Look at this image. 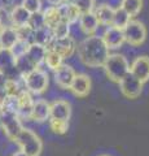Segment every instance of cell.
Wrapping results in <instances>:
<instances>
[{
    "label": "cell",
    "instance_id": "7",
    "mask_svg": "<svg viewBox=\"0 0 149 156\" xmlns=\"http://www.w3.org/2000/svg\"><path fill=\"white\" fill-rule=\"evenodd\" d=\"M118 85H119L121 94L124 98H127V99H137L141 95L143 86H144V83H141L139 80H136L130 72L122 78Z\"/></svg>",
    "mask_w": 149,
    "mask_h": 156
},
{
    "label": "cell",
    "instance_id": "4",
    "mask_svg": "<svg viewBox=\"0 0 149 156\" xmlns=\"http://www.w3.org/2000/svg\"><path fill=\"white\" fill-rule=\"evenodd\" d=\"M22 152L27 156H39L43 151V142L34 130L23 128L14 140Z\"/></svg>",
    "mask_w": 149,
    "mask_h": 156
},
{
    "label": "cell",
    "instance_id": "36",
    "mask_svg": "<svg viewBox=\"0 0 149 156\" xmlns=\"http://www.w3.org/2000/svg\"><path fill=\"white\" fill-rule=\"evenodd\" d=\"M74 0H64V3H73Z\"/></svg>",
    "mask_w": 149,
    "mask_h": 156
},
{
    "label": "cell",
    "instance_id": "26",
    "mask_svg": "<svg viewBox=\"0 0 149 156\" xmlns=\"http://www.w3.org/2000/svg\"><path fill=\"white\" fill-rule=\"evenodd\" d=\"M48 125H49V129L57 135H64V134L68 133V130H69V122L68 121L49 119L48 120Z\"/></svg>",
    "mask_w": 149,
    "mask_h": 156
},
{
    "label": "cell",
    "instance_id": "33",
    "mask_svg": "<svg viewBox=\"0 0 149 156\" xmlns=\"http://www.w3.org/2000/svg\"><path fill=\"white\" fill-rule=\"evenodd\" d=\"M0 4H2V7L4 8H8L11 5H16V0H0Z\"/></svg>",
    "mask_w": 149,
    "mask_h": 156
},
{
    "label": "cell",
    "instance_id": "5",
    "mask_svg": "<svg viewBox=\"0 0 149 156\" xmlns=\"http://www.w3.org/2000/svg\"><path fill=\"white\" fill-rule=\"evenodd\" d=\"M0 129L7 139L14 143L18 134L23 129V125L17 115L9 113V112H2L0 113Z\"/></svg>",
    "mask_w": 149,
    "mask_h": 156
},
{
    "label": "cell",
    "instance_id": "34",
    "mask_svg": "<svg viewBox=\"0 0 149 156\" xmlns=\"http://www.w3.org/2000/svg\"><path fill=\"white\" fill-rule=\"evenodd\" d=\"M47 3L49 5H60V4L64 3V0H47Z\"/></svg>",
    "mask_w": 149,
    "mask_h": 156
},
{
    "label": "cell",
    "instance_id": "37",
    "mask_svg": "<svg viewBox=\"0 0 149 156\" xmlns=\"http://www.w3.org/2000/svg\"><path fill=\"white\" fill-rule=\"evenodd\" d=\"M100 156H110V155H107V154H103V155H100Z\"/></svg>",
    "mask_w": 149,
    "mask_h": 156
},
{
    "label": "cell",
    "instance_id": "9",
    "mask_svg": "<svg viewBox=\"0 0 149 156\" xmlns=\"http://www.w3.org/2000/svg\"><path fill=\"white\" fill-rule=\"evenodd\" d=\"M103 38L104 43L109 48V51L112 50H118L121 48L124 43V34L122 29L114 27V26H107L104 33L100 35Z\"/></svg>",
    "mask_w": 149,
    "mask_h": 156
},
{
    "label": "cell",
    "instance_id": "15",
    "mask_svg": "<svg viewBox=\"0 0 149 156\" xmlns=\"http://www.w3.org/2000/svg\"><path fill=\"white\" fill-rule=\"evenodd\" d=\"M78 25L80 27V30L86 35H95L96 31L99 30L100 23L96 18L93 12H88V13H82L80 17L78 20Z\"/></svg>",
    "mask_w": 149,
    "mask_h": 156
},
{
    "label": "cell",
    "instance_id": "21",
    "mask_svg": "<svg viewBox=\"0 0 149 156\" xmlns=\"http://www.w3.org/2000/svg\"><path fill=\"white\" fill-rule=\"evenodd\" d=\"M42 13H43V18H44V25L47 27H49L51 30L57 23H60L62 21L59 5H48L44 11H42Z\"/></svg>",
    "mask_w": 149,
    "mask_h": 156
},
{
    "label": "cell",
    "instance_id": "29",
    "mask_svg": "<svg viewBox=\"0 0 149 156\" xmlns=\"http://www.w3.org/2000/svg\"><path fill=\"white\" fill-rule=\"evenodd\" d=\"M29 46H30V42H29V41H22V39H18L17 43L12 47V50H11V52H12V55L14 56V58L25 55Z\"/></svg>",
    "mask_w": 149,
    "mask_h": 156
},
{
    "label": "cell",
    "instance_id": "32",
    "mask_svg": "<svg viewBox=\"0 0 149 156\" xmlns=\"http://www.w3.org/2000/svg\"><path fill=\"white\" fill-rule=\"evenodd\" d=\"M5 85H7V77L0 72V104H4V101L7 99V90H5Z\"/></svg>",
    "mask_w": 149,
    "mask_h": 156
},
{
    "label": "cell",
    "instance_id": "2",
    "mask_svg": "<svg viewBox=\"0 0 149 156\" xmlns=\"http://www.w3.org/2000/svg\"><path fill=\"white\" fill-rule=\"evenodd\" d=\"M103 69L110 81L119 83L122 78L130 72V62L124 55L109 53L108 58L103 65Z\"/></svg>",
    "mask_w": 149,
    "mask_h": 156
},
{
    "label": "cell",
    "instance_id": "22",
    "mask_svg": "<svg viewBox=\"0 0 149 156\" xmlns=\"http://www.w3.org/2000/svg\"><path fill=\"white\" fill-rule=\"evenodd\" d=\"M17 41L18 35L14 27H5L0 30V48L2 50H12Z\"/></svg>",
    "mask_w": 149,
    "mask_h": 156
},
{
    "label": "cell",
    "instance_id": "30",
    "mask_svg": "<svg viewBox=\"0 0 149 156\" xmlns=\"http://www.w3.org/2000/svg\"><path fill=\"white\" fill-rule=\"evenodd\" d=\"M80 13L93 12L96 8V0H74L73 2Z\"/></svg>",
    "mask_w": 149,
    "mask_h": 156
},
{
    "label": "cell",
    "instance_id": "6",
    "mask_svg": "<svg viewBox=\"0 0 149 156\" xmlns=\"http://www.w3.org/2000/svg\"><path fill=\"white\" fill-rule=\"evenodd\" d=\"M123 34H124V42L132 47H139L145 42L148 31L143 22L136 21V20H131L126 25V27L123 29Z\"/></svg>",
    "mask_w": 149,
    "mask_h": 156
},
{
    "label": "cell",
    "instance_id": "13",
    "mask_svg": "<svg viewBox=\"0 0 149 156\" xmlns=\"http://www.w3.org/2000/svg\"><path fill=\"white\" fill-rule=\"evenodd\" d=\"M49 117H51L49 103H48L46 99L34 100L30 121H34L36 124H43V122H47V121L49 120Z\"/></svg>",
    "mask_w": 149,
    "mask_h": 156
},
{
    "label": "cell",
    "instance_id": "31",
    "mask_svg": "<svg viewBox=\"0 0 149 156\" xmlns=\"http://www.w3.org/2000/svg\"><path fill=\"white\" fill-rule=\"evenodd\" d=\"M21 5L30 13L42 11V0H22Z\"/></svg>",
    "mask_w": 149,
    "mask_h": 156
},
{
    "label": "cell",
    "instance_id": "11",
    "mask_svg": "<svg viewBox=\"0 0 149 156\" xmlns=\"http://www.w3.org/2000/svg\"><path fill=\"white\" fill-rule=\"evenodd\" d=\"M76 74V72L73 69L71 65L68 64H62L59 69L53 72V78H55V83L62 90H69L70 85L73 82L74 77Z\"/></svg>",
    "mask_w": 149,
    "mask_h": 156
},
{
    "label": "cell",
    "instance_id": "28",
    "mask_svg": "<svg viewBox=\"0 0 149 156\" xmlns=\"http://www.w3.org/2000/svg\"><path fill=\"white\" fill-rule=\"evenodd\" d=\"M29 27L31 29L32 31L38 30V29H42L44 27V18H43V13L40 12H35V13H31L30 20H29Z\"/></svg>",
    "mask_w": 149,
    "mask_h": 156
},
{
    "label": "cell",
    "instance_id": "17",
    "mask_svg": "<svg viewBox=\"0 0 149 156\" xmlns=\"http://www.w3.org/2000/svg\"><path fill=\"white\" fill-rule=\"evenodd\" d=\"M95 16L97 18L100 26H112L113 22V16H114V8L110 5L109 3H103L95 8Z\"/></svg>",
    "mask_w": 149,
    "mask_h": 156
},
{
    "label": "cell",
    "instance_id": "24",
    "mask_svg": "<svg viewBox=\"0 0 149 156\" xmlns=\"http://www.w3.org/2000/svg\"><path fill=\"white\" fill-rule=\"evenodd\" d=\"M119 7H121L130 17L134 18L140 13L141 8H143V0H121Z\"/></svg>",
    "mask_w": 149,
    "mask_h": 156
},
{
    "label": "cell",
    "instance_id": "27",
    "mask_svg": "<svg viewBox=\"0 0 149 156\" xmlns=\"http://www.w3.org/2000/svg\"><path fill=\"white\" fill-rule=\"evenodd\" d=\"M70 31H71V25L66 21H61L60 23H57V25L52 29V34H53L55 39H61V38L69 37Z\"/></svg>",
    "mask_w": 149,
    "mask_h": 156
},
{
    "label": "cell",
    "instance_id": "23",
    "mask_svg": "<svg viewBox=\"0 0 149 156\" xmlns=\"http://www.w3.org/2000/svg\"><path fill=\"white\" fill-rule=\"evenodd\" d=\"M46 66L48 68L49 70L55 72L59 68L64 64V58H62L61 55H59L56 51L51 50V48H47V52H46V57H44V62Z\"/></svg>",
    "mask_w": 149,
    "mask_h": 156
},
{
    "label": "cell",
    "instance_id": "10",
    "mask_svg": "<svg viewBox=\"0 0 149 156\" xmlns=\"http://www.w3.org/2000/svg\"><path fill=\"white\" fill-rule=\"evenodd\" d=\"M130 73L141 82L147 83L149 81V56H137L130 64Z\"/></svg>",
    "mask_w": 149,
    "mask_h": 156
},
{
    "label": "cell",
    "instance_id": "8",
    "mask_svg": "<svg viewBox=\"0 0 149 156\" xmlns=\"http://www.w3.org/2000/svg\"><path fill=\"white\" fill-rule=\"evenodd\" d=\"M76 46H78L76 41L71 35H69V37H66V38L53 39V42L51 43V46L48 47V48H51V50L56 51L65 60V58L73 57V55L76 52Z\"/></svg>",
    "mask_w": 149,
    "mask_h": 156
},
{
    "label": "cell",
    "instance_id": "25",
    "mask_svg": "<svg viewBox=\"0 0 149 156\" xmlns=\"http://www.w3.org/2000/svg\"><path fill=\"white\" fill-rule=\"evenodd\" d=\"M131 17L123 11L121 7H117L114 8V16H113V22H112V26L114 27H118V29H123L126 27L127 23L131 21Z\"/></svg>",
    "mask_w": 149,
    "mask_h": 156
},
{
    "label": "cell",
    "instance_id": "14",
    "mask_svg": "<svg viewBox=\"0 0 149 156\" xmlns=\"http://www.w3.org/2000/svg\"><path fill=\"white\" fill-rule=\"evenodd\" d=\"M51 108V117L49 119H56V120H62L68 121L71 117V105L68 100L64 99H56L55 101L49 103Z\"/></svg>",
    "mask_w": 149,
    "mask_h": 156
},
{
    "label": "cell",
    "instance_id": "35",
    "mask_svg": "<svg viewBox=\"0 0 149 156\" xmlns=\"http://www.w3.org/2000/svg\"><path fill=\"white\" fill-rule=\"evenodd\" d=\"M12 156H27V155L25 152H22L21 150H18V151H16V152H13Z\"/></svg>",
    "mask_w": 149,
    "mask_h": 156
},
{
    "label": "cell",
    "instance_id": "1",
    "mask_svg": "<svg viewBox=\"0 0 149 156\" xmlns=\"http://www.w3.org/2000/svg\"><path fill=\"white\" fill-rule=\"evenodd\" d=\"M76 53L79 60L86 66L96 69V68H103L110 51L104 43L103 38L95 34V35L86 37L83 41L78 43Z\"/></svg>",
    "mask_w": 149,
    "mask_h": 156
},
{
    "label": "cell",
    "instance_id": "12",
    "mask_svg": "<svg viewBox=\"0 0 149 156\" xmlns=\"http://www.w3.org/2000/svg\"><path fill=\"white\" fill-rule=\"evenodd\" d=\"M91 86H92V83H91L90 76L84 74V73H76L69 90L76 98H86L90 94Z\"/></svg>",
    "mask_w": 149,
    "mask_h": 156
},
{
    "label": "cell",
    "instance_id": "16",
    "mask_svg": "<svg viewBox=\"0 0 149 156\" xmlns=\"http://www.w3.org/2000/svg\"><path fill=\"white\" fill-rule=\"evenodd\" d=\"M9 14H11L12 26L14 29L27 26L29 20H30V16H31V13L29 11H26L21 4H16V5L12 8V11L9 12Z\"/></svg>",
    "mask_w": 149,
    "mask_h": 156
},
{
    "label": "cell",
    "instance_id": "19",
    "mask_svg": "<svg viewBox=\"0 0 149 156\" xmlns=\"http://www.w3.org/2000/svg\"><path fill=\"white\" fill-rule=\"evenodd\" d=\"M59 8L61 12L62 21H66L70 25H74V23L78 22L82 13L79 12V9L76 8L74 3H62L59 5Z\"/></svg>",
    "mask_w": 149,
    "mask_h": 156
},
{
    "label": "cell",
    "instance_id": "3",
    "mask_svg": "<svg viewBox=\"0 0 149 156\" xmlns=\"http://www.w3.org/2000/svg\"><path fill=\"white\" fill-rule=\"evenodd\" d=\"M21 80L25 89L31 95H40L43 92H46L48 90V85H49V76L40 66L22 76Z\"/></svg>",
    "mask_w": 149,
    "mask_h": 156
},
{
    "label": "cell",
    "instance_id": "20",
    "mask_svg": "<svg viewBox=\"0 0 149 156\" xmlns=\"http://www.w3.org/2000/svg\"><path fill=\"white\" fill-rule=\"evenodd\" d=\"M53 34H52V30L49 27H42V29H38V30L32 31L31 34V39L30 42L31 43H36V44H40V46H44V47H49L51 43L53 42Z\"/></svg>",
    "mask_w": 149,
    "mask_h": 156
},
{
    "label": "cell",
    "instance_id": "18",
    "mask_svg": "<svg viewBox=\"0 0 149 156\" xmlns=\"http://www.w3.org/2000/svg\"><path fill=\"white\" fill-rule=\"evenodd\" d=\"M46 52H47V47L36 44V43H30V46H29L25 55L29 60L32 62V65L39 68L43 62H44Z\"/></svg>",
    "mask_w": 149,
    "mask_h": 156
}]
</instances>
